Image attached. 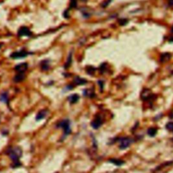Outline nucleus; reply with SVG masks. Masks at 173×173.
<instances>
[{
    "label": "nucleus",
    "mask_w": 173,
    "mask_h": 173,
    "mask_svg": "<svg viewBox=\"0 0 173 173\" xmlns=\"http://www.w3.org/2000/svg\"><path fill=\"white\" fill-rule=\"evenodd\" d=\"M28 68V64L26 63H21L20 64L17 65L15 67V70L18 71V73H24L26 71V69Z\"/></svg>",
    "instance_id": "obj_8"
},
{
    "label": "nucleus",
    "mask_w": 173,
    "mask_h": 173,
    "mask_svg": "<svg viewBox=\"0 0 173 173\" xmlns=\"http://www.w3.org/2000/svg\"><path fill=\"white\" fill-rule=\"evenodd\" d=\"M9 96L7 92H3L0 94V102L3 103H7L8 102Z\"/></svg>",
    "instance_id": "obj_12"
},
{
    "label": "nucleus",
    "mask_w": 173,
    "mask_h": 173,
    "mask_svg": "<svg viewBox=\"0 0 173 173\" xmlns=\"http://www.w3.org/2000/svg\"><path fill=\"white\" fill-rule=\"evenodd\" d=\"M58 128H61L63 129V133L64 136H68L71 133V128H70V121L69 119H63L58 123L57 124Z\"/></svg>",
    "instance_id": "obj_2"
},
{
    "label": "nucleus",
    "mask_w": 173,
    "mask_h": 173,
    "mask_svg": "<svg viewBox=\"0 0 173 173\" xmlns=\"http://www.w3.org/2000/svg\"><path fill=\"white\" fill-rule=\"evenodd\" d=\"M152 92L149 89H144L141 93V98L143 101H148L152 97Z\"/></svg>",
    "instance_id": "obj_6"
},
{
    "label": "nucleus",
    "mask_w": 173,
    "mask_h": 173,
    "mask_svg": "<svg viewBox=\"0 0 173 173\" xmlns=\"http://www.w3.org/2000/svg\"><path fill=\"white\" fill-rule=\"evenodd\" d=\"M166 128L169 131H173V122H169L166 125Z\"/></svg>",
    "instance_id": "obj_20"
},
{
    "label": "nucleus",
    "mask_w": 173,
    "mask_h": 173,
    "mask_svg": "<svg viewBox=\"0 0 173 173\" xmlns=\"http://www.w3.org/2000/svg\"><path fill=\"white\" fill-rule=\"evenodd\" d=\"M108 162L115 164V165H116V166H121V165L124 164V162L123 161V160L120 159H117V158H112V159L109 160Z\"/></svg>",
    "instance_id": "obj_16"
},
{
    "label": "nucleus",
    "mask_w": 173,
    "mask_h": 173,
    "mask_svg": "<svg viewBox=\"0 0 173 173\" xmlns=\"http://www.w3.org/2000/svg\"><path fill=\"white\" fill-rule=\"evenodd\" d=\"M18 34V36H29L32 35V33L27 27L23 26V27H21L19 29Z\"/></svg>",
    "instance_id": "obj_7"
},
{
    "label": "nucleus",
    "mask_w": 173,
    "mask_h": 173,
    "mask_svg": "<svg viewBox=\"0 0 173 173\" xmlns=\"http://www.w3.org/2000/svg\"><path fill=\"white\" fill-rule=\"evenodd\" d=\"M157 133V129L154 127H150V129L147 130V134L150 137H154Z\"/></svg>",
    "instance_id": "obj_18"
},
{
    "label": "nucleus",
    "mask_w": 173,
    "mask_h": 173,
    "mask_svg": "<svg viewBox=\"0 0 173 173\" xmlns=\"http://www.w3.org/2000/svg\"><path fill=\"white\" fill-rule=\"evenodd\" d=\"M170 117H171V118H173V110L171 113V116H170Z\"/></svg>",
    "instance_id": "obj_25"
},
{
    "label": "nucleus",
    "mask_w": 173,
    "mask_h": 173,
    "mask_svg": "<svg viewBox=\"0 0 173 173\" xmlns=\"http://www.w3.org/2000/svg\"></svg>",
    "instance_id": "obj_26"
},
{
    "label": "nucleus",
    "mask_w": 173,
    "mask_h": 173,
    "mask_svg": "<svg viewBox=\"0 0 173 173\" xmlns=\"http://www.w3.org/2000/svg\"><path fill=\"white\" fill-rule=\"evenodd\" d=\"M28 54H29V53L26 51L25 50H21L20 51L12 53L10 55V57L12 59H22L26 57Z\"/></svg>",
    "instance_id": "obj_5"
},
{
    "label": "nucleus",
    "mask_w": 173,
    "mask_h": 173,
    "mask_svg": "<svg viewBox=\"0 0 173 173\" xmlns=\"http://www.w3.org/2000/svg\"><path fill=\"white\" fill-rule=\"evenodd\" d=\"M47 114H48V110H46V109H43V110H40L39 112H38L37 115H36V117H35V119L36 121H40V120L43 119L44 118L47 117Z\"/></svg>",
    "instance_id": "obj_9"
},
{
    "label": "nucleus",
    "mask_w": 173,
    "mask_h": 173,
    "mask_svg": "<svg viewBox=\"0 0 173 173\" xmlns=\"http://www.w3.org/2000/svg\"><path fill=\"white\" fill-rule=\"evenodd\" d=\"M83 95L85 96H87L89 98H93L95 96V93L93 90H90V89H85V90H83Z\"/></svg>",
    "instance_id": "obj_14"
},
{
    "label": "nucleus",
    "mask_w": 173,
    "mask_h": 173,
    "mask_svg": "<svg viewBox=\"0 0 173 173\" xmlns=\"http://www.w3.org/2000/svg\"><path fill=\"white\" fill-rule=\"evenodd\" d=\"M41 69L43 71H47L49 69V63L48 60H44L41 63Z\"/></svg>",
    "instance_id": "obj_17"
},
{
    "label": "nucleus",
    "mask_w": 173,
    "mask_h": 173,
    "mask_svg": "<svg viewBox=\"0 0 173 173\" xmlns=\"http://www.w3.org/2000/svg\"><path fill=\"white\" fill-rule=\"evenodd\" d=\"M74 82L76 85H79V86H81V85H84L86 84V80L85 79H83V78H81L80 77H76L74 80Z\"/></svg>",
    "instance_id": "obj_13"
},
{
    "label": "nucleus",
    "mask_w": 173,
    "mask_h": 173,
    "mask_svg": "<svg viewBox=\"0 0 173 173\" xmlns=\"http://www.w3.org/2000/svg\"><path fill=\"white\" fill-rule=\"evenodd\" d=\"M77 0H71V1H70V6L71 8H73V7H75L76 6H77Z\"/></svg>",
    "instance_id": "obj_21"
},
{
    "label": "nucleus",
    "mask_w": 173,
    "mask_h": 173,
    "mask_svg": "<svg viewBox=\"0 0 173 173\" xmlns=\"http://www.w3.org/2000/svg\"><path fill=\"white\" fill-rule=\"evenodd\" d=\"M103 118L100 115H97L95 119L91 122V127L95 129H97L103 124Z\"/></svg>",
    "instance_id": "obj_3"
},
{
    "label": "nucleus",
    "mask_w": 173,
    "mask_h": 173,
    "mask_svg": "<svg viewBox=\"0 0 173 173\" xmlns=\"http://www.w3.org/2000/svg\"><path fill=\"white\" fill-rule=\"evenodd\" d=\"M25 79V75L24 73H18L14 77V81L15 82H21Z\"/></svg>",
    "instance_id": "obj_11"
},
{
    "label": "nucleus",
    "mask_w": 173,
    "mask_h": 173,
    "mask_svg": "<svg viewBox=\"0 0 173 173\" xmlns=\"http://www.w3.org/2000/svg\"><path fill=\"white\" fill-rule=\"evenodd\" d=\"M133 140L129 138H122L119 139V148L120 150H125L131 145Z\"/></svg>",
    "instance_id": "obj_4"
},
{
    "label": "nucleus",
    "mask_w": 173,
    "mask_h": 173,
    "mask_svg": "<svg viewBox=\"0 0 173 173\" xmlns=\"http://www.w3.org/2000/svg\"><path fill=\"white\" fill-rule=\"evenodd\" d=\"M71 63H72V53H70L68 57V60L66 61V63H65V66H64L65 68H69L70 65H71Z\"/></svg>",
    "instance_id": "obj_19"
},
{
    "label": "nucleus",
    "mask_w": 173,
    "mask_h": 173,
    "mask_svg": "<svg viewBox=\"0 0 173 173\" xmlns=\"http://www.w3.org/2000/svg\"><path fill=\"white\" fill-rule=\"evenodd\" d=\"M5 154L12 161V167L13 169H16L21 166V162L19 160L22 155V150L20 147L18 146L9 147L5 151Z\"/></svg>",
    "instance_id": "obj_1"
},
{
    "label": "nucleus",
    "mask_w": 173,
    "mask_h": 173,
    "mask_svg": "<svg viewBox=\"0 0 173 173\" xmlns=\"http://www.w3.org/2000/svg\"><path fill=\"white\" fill-rule=\"evenodd\" d=\"M119 23L121 24V25H125L126 23H127V20H120L119 21Z\"/></svg>",
    "instance_id": "obj_23"
},
{
    "label": "nucleus",
    "mask_w": 173,
    "mask_h": 173,
    "mask_svg": "<svg viewBox=\"0 0 173 173\" xmlns=\"http://www.w3.org/2000/svg\"><path fill=\"white\" fill-rule=\"evenodd\" d=\"M95 70L94 68H91V67H89V69H87V72H88V73H89V74H91L92 73H93L94 71Z\"/></svg>",
    "instance_id": "obj_22"
},
{
    "label": "nucleus",
    "mask_w": 173,
    "mask_h": 173,
    "mask_svg": "<svg viewBox=\"0 0 173 173\" xmlns=\"http://www.w3.org/2000/svg\"><path fill=\"white\" fill-rule=\"evenodd\" d=\"M171 57V54L169 53H165L162 54L160 57V61L161 62H166L170 60V59Z\"/></svg>",
    "instance_id": "obj_15"
},
{
    "label": "nucleus",
    "mask_w": 173,
    "mask_h": 173,
    "mask_svg": "<svg viewBox=\"0 0 173 173\" xmlns=\"http://www.w3.org/2000/svg\"><path fill=\"white\" fill-rule=\"evenodd\" d=\"M169 3L171 5H173V0H170L169 1Z\"/></svg>",
    "instance_id": "obj_24"
},
{
    "label": "nucleus",
    "mask_w": 173,
    "mask_h": 173,
    "mask_svg": "<svg viewBox=\"0 0 173 173\" xmlns=\"http://www.w3.org/2000/svg\"><path fill=\"white\" fill-rule=\"evenodd\" d=\"M79 96L77 94H72V95H70V96L68 97V102L70 103V104H75L77 103L79 100Z\"/></svg>",
    "instance_id": "obj_10"
}]
</instances>
